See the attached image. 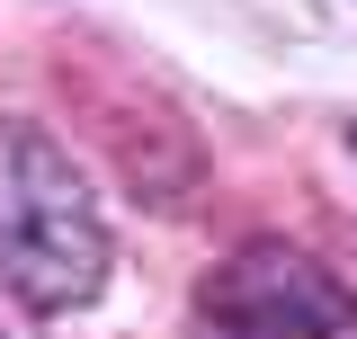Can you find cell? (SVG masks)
Returning a JSON list of instances; mask_svg holds the SVG:
<instances>
[{"instance_id":"cell-1","label":"cell","mask_w":357,"mask_h":339,"mask_svg":"<svg viewBox=\"0 0 357 339\" xmlns=\"http://www.w3.org/2000/svg\"><path fill=\"white\" fill-rule=\"evenodd\" d=\"M107 214L81 161L36 116H0V286L27 312H81L107 286Z\"/></svg>"},{"instance_id":"cell-2","label":"cell","mask_w":357,"mask_h":339,"mask_svg":"<svg viewBox=\"0 0 357 339\" xmlns=\"http://www.w3.org/2000/svg\"><path fill=\"white\" fill-rule=\"evenodd\" d=\"M188 339H357V295L304 241L259 232L197 277Z\"/></svg>"},{"instance_id":"cell-3","label":"cell","mask_w":357,"mask_h":339,"mask_svg":"<svg viewBox=\"0 0 357 339\" xmlns=\"http://www.w3.org/2000/svg\"><path fill=\"white\" fill-rule=\"evenodd\" d=\"M349 152H357V126H349Z\"/></svg>"}]
</instances>
